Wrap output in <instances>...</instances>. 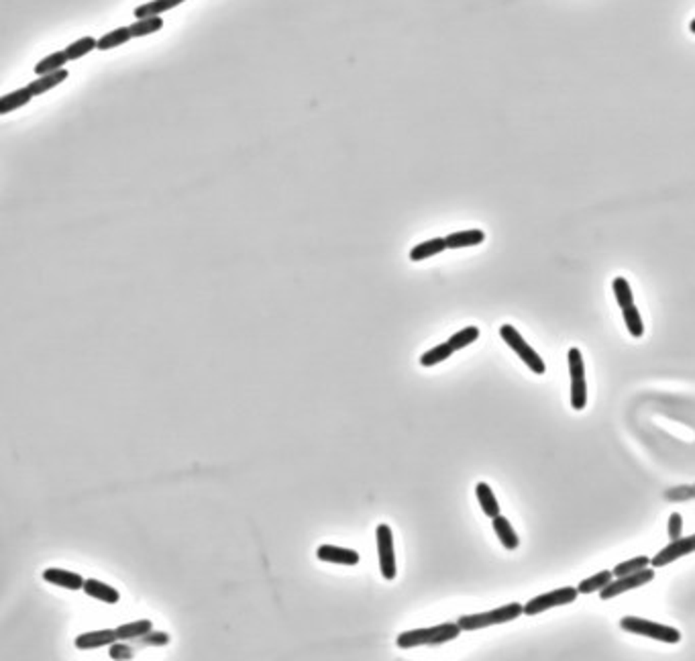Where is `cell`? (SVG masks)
Masks as SVG:
<instances>
[{"label": "cell", "instance_id": "1", "mask_svg": "<svg viewBox=\"0 0 695 661\" xmlns=\"http://www.w3.org/2000/svg\"><path fill=\"white\" fill-rule=\"evenodd\" d=\"M461 631L463 628L459 627V623H443V625H435V627L414 628V631L402 633L396 639V645L400 649H412V647H421V645L449 643L461 635Z\"/></svg>", "mask_w": 695, "mask_h": 661}, {"label": "cell", "instance_id": "2", "mask_svg": "<svg viewBox=\"0 0 695 661\" xmlns=\"http://www.w3.org/2000/svg\"><path fill=\"white\" fill-rule=\"evenodd\" d=\"M520 614H524V604L510 602V604L498 606L494 611L479 612V614H463L457 623L463 631H477V628L494 627V625H504V623L516 621Z\"/></svg>", "mask_w": 695, "mask_h": 661}, {"label": "cell", "instance_id": "3", "mask_svg": "<svg viewBox=\"0 0 695 661\" xmlns=\"http://www.w3.org/2000/svg\"><path fill=\"white\" fill-rule=\"evenodd\" d=\"M620 627L628 631V633L648 637V639H655V641H663V643H679L681 641V633L675 627L661 625V623L640 618V616H624L620 621Z\"/></svg>", "mask_w": 695, "mask_h": 661}, {"label": "cell", "instance_id": "4", "mask_svg": "<svg viewBox=\"0 0 695 661\" xmlns=\"http://www.w3.org/2000/svg\"><path fill=\"white\" fill-rule=\"evenodd\" d=\"M500 337L508 343V348L512 349L518 357L533 370L534 374H545V372H547L545 360H543V357L530 348V343H526V339H524V337H522L512 325H501Z\"/></svg>", "mask_w": 695, "mask_h": 661}, {"label": "cell", "instance_id": "5", "mask_svg": "<svg viewBox=\"0 0 695 661\" xmlns=\"http://www.w3.org/2000/svg\"><path fill=\"white\" fill-rule=\"evenodd\" d=\"M569 376H571V406L575 411H583L587 404V382H585V364L582 351L577 348L569 349Z\"/></svg>", "mask_w": 695, "mask_h": 661}, {"label": "cell", "instance_id": "6", "mask_svg": "<svg viewBox=\"0 0 695 661\" xmlns=\"http://www.w3.org/2000/svg\"><path fill=\"white\" fill-rule=\"evenodd\" d=\"M579 596V590L573 586H563L557 590H550L540 596H534L533 600H528L524 604V614L528 616H536L540 612L549 611V609H557V606H565V604H573Z\"/></svg>", "mask_w": 695, "mask_h": 661}, {"label": "cell", "instance_id": "7", "mask_svg": "<svg viewBox=\"0 0 695 661\" xmlns=\"http://www.w3.org/2000/svg\"><path fill=\"white\" fill-rule=\"evenodd\" d=\"M652 579H655V570L652 567H645V570L632 572V574H626V576H618L604 590H599V598L601 600H612V598L624 594L628 590L647 586L648 582H652Z\"/></svg>", "mask_w": 695, "mask_h": 661}, {"label": "cell", "instance_id": "8", "mask_svg": "<svg viewBox=\"0 0 695 661\" xmlns=\"http://www.w3.org/2000/svg\"><path fill=\"white\" fill-rule=\"evenodd\" d=\"M375 545L379 555V572L386 579H394L396 570V551H394V535L388 525H379L375 531Z\"/></svg>", "mask_w": 695, "mask_h": 661}, {"label": "cell", "instance_id": "9", "mask_svg": "<svg viewBox=\"0 0 695 661\" xmlns=\"http://www.w3.org/2000/svg\"><path fill=\"white\" fill-rule=\"evenodd\" d=\"M695 553V535H689V537H683L681 535L679 539H671V543L667 547H663L652 560H650V565L652 567H665L669 563L677 562L679 557H685V555H691Z\"/></svg>", "mask_w": 695, "mask_h": 661}, {"label": "cell", "instance_id": "10", "mask_svg": "<svg viewBox=\"0 0 695 661\" xmlns=\"http://www.w3.org/2000/svg\"><path fill=\"white\" fill-rule=\"evenodd\" d=\"M316 557L321 562L339 563V565H357L359 563V553L355 549H345L337 545H321L316 551Z\"/></svg>", "mask_w": 695, "mask_h": 661}, {"label": "cell", "instance_id": "11", "mask_svg": "<svg viewBox=\"0 0 695 661\" xmlns=\"http://www.w3.org/2000/svg\"><path fill=\"white\" fill-rule=\"evenodd\" d=\"M43 579L49 584L60 586V588H67V590H84V584H86V579L82 578L80 574L60 570V567H48L43 572Z\"/></svg>", "mask_w": 695, "mask_h": 661}, {"label": "cell", "instance_id": "12", "mask_svg": "<svg viewBox=\"0 0 695 661\" xmlns=\"http://www.w3.org/2000/svg\"><path fill=\"white\" fill-rule=\"evenodd\" d=\"M118 641V635L116 631H92V633H84V635H78L76 637V647L78 649H96V647H104V645H113Z\"/></svg>", "mask_w": 695, "mask_h": 661}, {"label": "cell", "instance_id": "13", "mask_svg": "<svg viewBox=\"0 0 695 661\" xmlns=\"http://www.w3.org/2000/svg\"><path fill=\"white\" fill-rule=\"evenodd\" d=\"M84 592H86L88 596H92V598H96V600L106 602V604H116V602L121 600V594H118L116 588H113V586H109V584H104V582H100V579H94V578L86 579V584H84Z\"/></svg>", "mask_w": 695, "mask_h": 661}, {"label": "cell", "instance_id": "14", "mask_svg": "<svg viewBox=\"0 0 695 661\" xmlns=\"http://www.w3.org/2000/svg\"><path fill=\"white\" fill-rule=\"evenodd\" d=\"M491 527H494L496 535H498V539H500V543L506 547V549L514 551V549L520 545V539H518L516 531H514L512 523H510L506 516H501V514L494 516V518H491Z\"/></svg>", "mask_w": 695, "mask_h": 661}, {"label": "cell", "instance_id": "15", "mask_svg": "<svg viewBox=\"0 0 695 661\" xmlns=\"http://www.w3.org/2000/svg\"><path fill=\"white\" fill-rule=\"evenodd\" d=\"M445 239H447V248L449 249L473 248V245H482L484 243L485 233L482 229H467V231L451 233Z\"/></svg>", "mask_w": 695, "mask_h": 661}, {"label": "cell", "instance_id": "16", "mask_svg": "<svg viewBox=\"0 0 695 661\" xmlns=\"http://www.w3.org/2000/svg\"><path fill=\"white\" fill-rule=\"evenodd\" d=\"M67 76H70V72L62 67V70H57V72H51V74L39 76L37 80H33V82L29 84V90L33 92V96L45 94V92L51 90V88H55V86H60L62 82H65Z\"/></svg>", "mask_w": 695, "mask_h": 661}, {"label": "cell", "instance_id": "17", "mask_svg": "<svg viewBox=\"0 0 695 661\" xmlns=\"http://www.w3.org/2000/svg\"><path fill=\"white\" fill-rule=\"evenodd\" d=\"M445 249H449L447 248V239H445V237H435V239H428V241H424V243L414 245L412 251H410V260H412V262H422V260H428V257H433V255L443 253Z\"/></svg>", "mask_w": 695, "mask_h": 661}, {"label": "cell", "instance_id": "18", "mask_svg": "<svg viewBox=\"0 0 695 661\" xmlns=\"http://www.w3.org/2000/svg\"><path fill=\"white\" fill-rule=\"evenodd\" d=\"M475 494H477V500H479V506L484 511L485 516L494 518L500 514V504H498V498L494 494V490L485 484V482H479L475 486Z\"/></svg>", "mask_w": 695, "mask_h": 661}, {"label": "cell", "instance_id": "19", "mask_svg": "<svg viewBox=\"0 0 695 661\" xmlns=\"http://www.w3.org/2000/svg\"><path fill=\"white\" fill-rule=\"evenodd\" d=\"M31 99H33V92L29 90V86H27V88H18V90L11 92V94H4V96L0 99V115H9V113H13L15 109H21V106H25V104H29Z\"/></svg>", "mask_w": 695, "mask_h": 661}, {"label": "cell", "instance_id": "20", "mask_svg": "<svg viewBox=\"0 0 695 661\" xmlns=\"http://www.w3.org/2000/svg\"><path fill=\"white\" fill-rule=\"evenodd\" d=\"M186 2V0H151L147 4H141L135 9V17L137 18H149V17H160L165 11L176 9L178 4Z\"/></svg>", "mask_w": 695, "mask_h": 661}, {"label": "cell", "instance_id": "21", "mask_svg": "<svg viewBox=\"0 0 695 661\" xmlns=\"http://www.w3.org/2000/svg\"><path fill=\"white\" fill-rule=\"evenodd\" d=\"M614 578L616 576L612 570H601V572H598V574H594V576H589V578H585L583 582H579L577 590H579V594H594V592L604 590V588H606V586H608Z\"/></svg>", "mask_w": 695, "mask_h": 661}, {"label": "cell", "instance_id": "22", "mask_svg": "<svg viewBox=\"0 0 695 661\" xmlns=\"http://www.w3.org/2000/svg\"><path fill=\"white\" fill-rule=\"evenodd\" d=\"M114 631L118 635V641H133L137 637L147 635L149 631H153V623L147 621V618H141V621H133V623H127V625H121Z\"/></svg>", "mask_w": 695, "mask_h": 661}, {"label": "cell", "instance_id": "23", "mask_svg": "<svg viewBox=\"0 0 695 661\" xmlns=\"http://www.w3.org/2000/svg\"><path fill=\"white\" fill-rule=\"evenodd\" d=\"M67 62H70V57H67L65 50L49 53L48 57H43V60L35 66V74H37V76H45V74H51V72H57V70H62Z\"/></svg>", "mask_w": 695, "mask_h": 661}, {"label": "cell", "instance_id": "24", "mask_svg": "<svg viewBox=\"0 0 695 661\" xmlns=\"http://www.w3.org/2000/svg\"><path fill=\"white\" fill-rule=\"evenodd\" d=\"M130 39H133V35H130L129 27H121V29H114V31L106 33L104 37H100V39H98V50L100 51L114 50V48L127 43V41H130Z\"/></svg>", "mask_w": 695, "mask_h": 661}, {"label": "cell", "instance_id": "25", "mask_svg": "<svg viewBox=\"0 0 695 661\" xmlns=\"http://www.w3.org/2000/svg\"><path fill=\"white\" fill-rule=\"evenodd\" d=\"M453 353L455 349L451 348L449 341H447V343H440V345H437V348L428 349L426 353H422L421 365H424V367H433V365L440 364V362H445V360H449Z\"/></svg>", "mask_w": 695, "mask_h": 661}, {"label": "cell", "instance_id": "26", "mask_svg": "<svg viewBox=\"0 0 695 661\" xmlns=\"http://www.w3.org/2000/svg\"><path fill=\"white\" fill-rule=\"evenodd\" d=\"M92 50H98L96 39H94V37H82V39H78V41L70 43V45L65 48V53H67L70 62H74V60H80V57H84V55H88Z\"/></svg>", "mask_w": 695, "mask_h": 661}, {"label": "cell", "instance_id": "27", "mask_svg": "<svg viewBox=\"0 0 695 661\" xmlns=\"http://www.w3.org/2000/svg\"><path fill=\"white\" fill-rule=\"evenodd\" d=\"M162 27H163V21L160 17L139 18V21H135L133 25H129L133 39H135V37H145V35L157 33Z\"/></svg>", "mask_w": 695, "mask_h": 661}, {"label": "cell", "instance_id": "28", "mask_svg": "<svg viewBox=\"0 0 695 661\" xmlns=\"http://www.w3.org/2000/svg\"><path fill=\"white\" fill-rule=\"evenodd\" d=\"M622 314H624V323H626L628 333L632 337H643L645 335V323H643L640 311L632 304L628 309H622Z\"/></svg>", "mask_w": 695, "mask_h": 661}, {"label": "cell", "instance_id": "29", "mask_svg": "<svg viewBox=\"0 0 695 661\" xmlns=\"http://www.w3.org/2000/svg\"><path fill=\"white\" fill-rule=\"evenodd\" d=\"M479 339V329L477 327H465V329L457 330L453 337H449V343L455 351L459 349H465L471 343H475Z\"/></svg>", "mask_w": 695, "mask_h": 661}, {"label": "cell", "instance_id": "30", "mask_svg": "<svg viewBox=\"0 0 695 661\" xmlns=\"http://www.w3.org/2000/svg\"><path fill=\"white\" fill-rule=\"evenodd\" d=\"M612 288H614L616 302L620 304V309H628V306H632V304H634L632 288H630V284H628V280H626V278H616L614 284H612Z\"/></svg>", "mask_w": 695, "mask_h": 661}, {"label": "cell", "instance_id": "31", "mask_svg": "<svg viewBox=\"0 0 695 661\" xmlns=\"http://www.w3.org/2000/svg\"><path fill=\"white\" fill-rule=\"evenodd\" d=\"M648 563H650V560H648L647 555H638V557H632L628 562L618 563L612 572H614V576L618 578V576H626V574H632V572L645 570V567H648Z\"/></svg>", "mask_w": 695, "mask_h": 661}, {"label": "cell", "instance_id": "32", "mask_svg": "<svg viewBox=\"0 0 695 661\" xmlns=\"http://www.w3.org/2000/svg\"><path fill=\"white\" fill-rule=\"evenodd\" d=\"M133 643L137 647H149V645H165L169 643V635L167 633H155V631H149L147 635L143 637H137L133 639Z\"/></svg>", "mask_w": 695, "mask_h": 661}, {"label": "cell", "instance_id": "33", "mask_svg": "<svg viewBox=\"0 0 695 661\" xmlns=\"http://www.w3.org/2000/svg\"><path fill=\"white\" fill-rule=\"evenodd\" d=\"M133 647L125 643H113L111 645V657L113 660H133Z\"/></svg>", "mask_w": 695, "mask_h": 661}, {"label": "cell", "instance_id": "34", "mask_svg": "<svg viewBox=\"0 0 695 661\" xmlns=\"http://www.w3.org/2000/svg\"><path fill=\"white\" fill-rule=\"evenodd\" d=\"M681 533H683V516L679 513H673L669 516V537L679 539Z\"/></svg>", "mask_w": 695, "mask_h": 661}, {"label": "cell", "instance_id": "35", "mask_svg": "<svg viewBox=\"0 0 695 661\" xmlns=\"http://www.w3.org/2000/svg\"><path fill=\"white\" fill-rule=\"evenodd\" d=\"M689 31H691V33L695 35V18H694V21H691V23H689Z\"/></svg>", "mask_w": 695, "mask_h": 661}]
</instances>
